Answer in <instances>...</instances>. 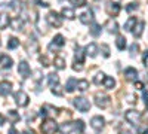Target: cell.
Returning <instances> with one entry per match:
<instances>
[{"label": "cell", "mask_w": 148, "mask_h": 134, "mask_svg": "<svg viewBox=\"0 0 148 134\" xmlns=\"http://www.w3.org/2000/svg\"><path fill=\"white\" fill-rule=\"evenodd\" d=\"M145 134H148V131H145Z\"/></svg>", "instance_id": "obj_51"}, {"label": "cell", "mask_w": 148, "mask_h": 134, "mask_svg": "<svg viewBox=\"0 0 148 134\" xmlns=\"http://www.w3.org/2000/svg\"><path fill=\"white\" fill-rule=\"evenodd\" d=\"M138 51H139V45H138L136 42L132 43V45H130V55H135Z\"/></svg>", "instance_id": "obj_36"}, {"label": "cell", "mask_w": 148, "mask_h": 134, "mask_svg": "<svg viewBox=\"0 0 148 134\" xmlns=\"http://www.w3.org/2000/svg\"><path fill=\"white\" fill-rule=\"evenodd\" d=\"M141 112H138V110H127L126 113H125V119L127 121L129 124H132V125H139V122H141Z\"/></svg>", "instance_id": "obj_2"}, {"label": "cell", "mask_w": 148, "mask_h": 134, "mask_svg": "<svg viewBox=\"0 0 148 134\" xmlns=\"http://www.w3.org/2000/svg\"><path fill=\"white\" fill-rule=\"evenodd\" d=\"M116 45L120 51H123L126 48V37L125 36H117V40H116Z\"/></svg>", "instance_id": "obj_27"}, {"label": "cell", "mask_w": 148, "mask_h": 134, "mask_svg": "<svg viewBox=\"0 0 148 134\" xmlns=\"http://www.w3.org/2000/svg\"><path fill=\"white\" fill-rule=\"evenodd\" d=\"M105 10L110 17H117L119 12H120V5L116 3V2H108L105 5Z\"/></svg>", "instance_id": "obj_7"}, {"label": "cell", "mask_w": 148, "mask_h": 134, "mask_svg": "<svg viewBox=\"0 0 148 134\" xmlns=\"http://www.w3.org/2000/svg\"><path fill=\"white\" fill-rule=\"evenodd\" d=\"M70 3L74 6H86V0H70Z\"/></svg>", "instance_id": "obj_39"}, {"label": "cell", "mask_w": 148, "mask_h": 134, "mask_svg": "<svg viewBox=\"0 0 148 134\" xmlns=\"http://www.w3.org/2000/svg\"><path fill=\"white\" fill-rule=\"evenodd\" d=\"M18 73L22 78H28L30 76V64L27 61H21L18 64Z\"/></svg>", "instance_id": "obj_9"}, {"label": "cell", "mask_w": 148, "mask_h": 134, "mask_svg": "<svg viewBox=\"0 0 148 134\" xmlns=\"http://www.w3.org/2000/svg\"><path fill=\"white\" fill-rule=\"evenodd\" d=\"M126 99H127V101H129V103H135V101H136V99H135L133 95H127Z\"/></svg>", "instance_id": "obj_47"}, {"label": "cell", "mask_w": 148, "mask_h": 134, "mask_svg": "<svg viewBox=\"0 0 148 134\" xmlns=\"http://www.w3.org/2000/svg\"><path fill=\"white\" fill-rule=\"evenodd\" d=\"M84 51H86V52H84L86 55H89V57H92V58H93V57H96L98 46H96L95 43H89L88 46H86V49H84Z\"/></svg>", "instance_id": "obj_18"}, {"label": "cell", "mask_w": 148, "mask_h": 134, "mask_svg": "<svg viewBox=\"0 0 148 134\" xmlns=\"http://www.w3.org/2000/svg\"><path fill=\"white\" fill-rule=\"evenodd\" d=\"M105 28H107V31L108 33H117L119 31V26H117V22L116 21H113V19H108L107 22H105V26H104Z\"/></svg>", "instance_id": "obj_13"}, {"label": "cell", "mask_w": 148, "mask_h": 134, "mask_svg": "<svg viewBox=\"0 0 148 134\" xmlns=\"http://www.w3.org/2000/svg\"><path fill=\"white\" fill-rule=\"evenodd\" d=\"M2 63H3L2 66H3V67H8V69H9L12 64H14L12 58H10V57H5V55H3V58H2Z\"/></svg>", "instance_id": "obj_33"}, {"label": "cell", "mask_w": 148, "mask_h": 134, "mask_svg": "<svg viewBox=\"0 0 148 134\" xmlns=\"http://www.w3.org/2000/svg\"><path fill=\"white\" fill-rule=\"evenodd\" d=\"M18 45H19V40H18L16 37H10V39H9V43H8L9 49H14V48H16Z\"/></svg>", "instance_id": "obj_34"}, {"label": "cell", "mask_w": 148, "mask_h": 134, "mask_svg": "<svg viewBox=\"0 0 148 134\" xmlns=\"http://www.w3.org/2000/svg\"><path fill=\"white\" fill-rule=\"evenodd\" d=\"M76 88L80 90V91H86L89 88V82L86 81V79H82V81H77V85H76Z\"/></svg>", "instance_id": "obj_30"}, {"label": "cell", "mask_w": 148, "mask_h": 134, "mask_svg": "<svg viewBox=\"0 0 148 134\" xmlns=\"http://www.w3.org/2000/svg\"><path fill=\"white\" fill-rule=\"evenodd\" d=\"M136 22H138V21H136V18H135V17H130V18L125 22V30H126V31H132Z\"/></svg>", "instance_id": "obj_23"}, {"label": "cell", "mask_w": 148, "mask_h": 134, "mask_svg": "<svg viewBox=\"0 0 148 134\" xmlns=\"http://www.w3.org/2000/svg\"><path fill=\"white\" fill-rule=\"evenodd\" d=\"M58 131V124L53 121V118H46L42 124V133L43 134H55Z\"/></svg>", "instance_id": "obj_1"}, {"label": "cell", "mask_w": 148, "mask_h": 134, "mask_svg": "<svg viewBox=\"0 0 148 134\" xmlns=\"http://www.w3.org/2000/svg\"><path fill=\"white\" fill-rule=\"evenodd\" d=\"M104 124H105V119L102 116H93L90 119V125H92L93 130H102Z\"/></svg>", "instance_id": "obj_10"}, {"label": "cell", "mask_w": 148, "mask_h": 134, "mask_svg": "<svg viewBox=\"0 0 148 134\" xmlns=\"http://www.w3.org/2000/svg\"><path fill=\"white\" fill-rule=\"evenodd\" d=\"M104 78H105V75L101 72V73H98V75L93 78V82L96 83V85H99V83H102V81H104Z\"/></svg>", "instance_id": "obj_35"}, {"label": "cell", "mask_w": 148, "mask_h": 134, "mask_svg": "<svg viewBox=\"0 0 148 134\" xmlns=\"http://www.w3.org/2000/svg\"><path fill=\"white\" fill-rule=\"evenodd\" d=\"M9 26H10V18H9V15L2 14V15H0V28L5 30V28H8Z\"/></svg>", "instance_id": "obj_19"}, {"label": "cell", "mask_w": 148, "mask_h": 134, "mask_svg": "<svg viewBox=\"0 0 148 134\" xmlns=\"http://www.w3.org/2000/svg\"><path fill=\"white\" fill-rule=\"evenodd\" d=\"M5 121H6V118H5L2 113H0V125H3V124H5Z\"/></svg>", "instance_id": "obj_48"}, {"label": "cell", "mask_w": 148, "mask_h": 134, "mask_svg": "<svg viewBox=\"0 0 148 134\" xmlns=\"http://www.w3.org/2000/svg\"><path fill=\"white\" fill-rule=\"evenodd\" d=\"M142 61H144V66H148V51L144 52V55H142Z\"/></svg>", "instance_id": "obj_44"}, {"label": "cell", "mask_w": 148, "mask_h": 134, "mask_svg": "<svg viewBox=\"0 0 148 134\" xmlns=\"http://www.w3.org/2000/svg\"><path fill=\"white\" fill-rule=\"evenodd\" d=\"M8 134H19V133H18V130H16L15 127H10V128H9V133H8Z\"/></svg>", "instance_id": "obj_46"}, {"label": "cell", "mask_w": 148, "mask_h": 134, "mask_svg": "<svg viewBox=\"0 0 148 134\" xmlns=\"http://www.w3.org/2000/svg\"><path fill=\"white\" fill-rule=\"evenodd\" d=\"M52 45H53V46H64V45H65V39H64V36H62V34H56L55 37H53Z\"/></svg>", "instance_id": "obj_25"}, {"label": "cell", "mask_w": 148, "mask_h": 134, "mask_svg": "<svg viewBox=\"0 0 148 134\" xmlns=\"http://www.w3.org/2000/svg\"><path fill=\"white\" fill-rule=\"evenodd\" d=\"M125 78L127 81H136L138 79V70L133 69V67H127L125 70Z\"/></svg>", "instance_id": "obj_12"}, {"label": "cell", "mask_w": 148, "mask_h": 134, "mask_svg": "<svg viewBox=\"0 0 148 134\" xmlns=\"http://www.w3.org/2000/svg\"><path fill=\"white\" fill-rule=\"evenodd\" d=\"M110 103H111V99H110V97H108L107 94L98 92V94L95 95V104H96L98 107L105 109V107H108V106H110Z\"/></svg>", "instance_id": "obj_4"}, {"label": "cell", "mask_w": 148, "mask_h": 134, "mask_svg": "<svg viewBox=\"0 0 148 134\" xmlns=\"http://www.w3.org/2000/svg\"><path fill=\"white\" fill-rule=\"evenodd\" d=\"M46 19L49 22V26H52V27H61L62 26V17H59L55 10L49 12V14L46 15Z\"/></svg>", "instance_id": "obj_5"}, {"label": "cell", "mask_w": 148, "mask_h": 134, "mask_svg": "<svg viewBox=\"0 0 148 134\" xmlns=\"http://www.w3.org/2000/svg\"><path fill=\"white\" fill-rule=\"evenodd\" d=\"M102 83H104V87H105L107 90H113L114 85H116V81H114L113 78H110V76H105L104 81H102Z\"/></svg>", "instance_id": "obj_24"}, {"label": "cell", "mask_w": 148, "mask_h": 134, "mask_svg": "<svg viewBox=\"0 0 148 134\" xmlns=\"http://www.w3.org/2000/svg\"><path fill=\"white\" fill-rule=\"evenodd\" d=\"M135 9H138V5H136V3H129V5L126 6V10H127V12H133Z\"/></svg>", "instance_id": "obj_40"}, {"label": "cell", "mask_w": 148, "mask_h": 134, "mask_svg": "<svg viewBox=\"0 0 148 134\" xmlns=\"http://www.w3.org/2000/svg\"><path fill=\"white\" fill-rule=\"evenodd\" d=\"M74 63L83 64L84 63V51L80 46H76V57H74Z\"/></svg>", "instance_id": "obj_14"}, {"label": "cell", "mask_w": 148, "mask_h": 134, "mask_svg": "<svg viewBox=\"0 0 148 134\" xmlns=\"http://www.w3.org/2000/svg\"><path fill=\"white\" fill-rule=\"evenodd\" d=\"M47 83L51 85V87H53V85H58V83H59V76L56 75V73H51V75L47 76Z\"/></svg>", "instance_id": "obj_26"}, {"label": "cell", "mask_w": 148, "mask_h": 134, "mask_svg": "<svg viewBox=\"0 0 148 134\" xmlns=\"http://www.w3.org/2000/svg\"><path fill=\"white\" fill-rule=\"evenodd\" d=\"M76 85H77V81L74 79V78L68 79V82H67V87H65L67 92H73L74 90H76Z\"/></svg>", "instance_id": "obj_29"}, {"label": "cell", "mask_w": 148, "mask_h": 134, "mask_svg": "<svg viewBox=\"0 0 148 134\" xmlns=\"http://www.w3.org/2000/svg\"><path fill=\"white\" fill-rule=\"evenodd\" d=\"M79 18H80L82 24H90V22L93 21V15H92V12H90V10H86V12H83V14H82Z\"/></svg>", "instance_id": "obj_15"}, {"label": "cell", "mask_w": 148, "mask_h": 134, "mask_svg": "<svg viewBox=\"0 0 148 134\" xmlns=\"http://www.w3.org/2000/svg\"><path fill=\"white\" fill-rule=\"evenodd\" d=\"M8 121L10 124H15V122H18L19 121V115H18V112H15V110H9L8 112Z\"/></svg>", "instance_id": "obj_21"}, {"label": "cell", "mask_w": 148, "mask_h": 134, "mask_svg": "<svg viewBox=\"0 0 148 134\" xmlns=\"http://www.w3.org/2000/svg\"><path fill=\"white\" fill-rule=\"evenodd\" d=\"M12 92V83L9 81H2L0 82V95L8 97Z\"/></svg>", "instance_id": "obj_8"}, {"label": "cell", "mask_w": 148, "mask_h": 134, "mask_svg": "<svg viewBox=\"0 0 148 134\" xmlns=\"http://www.w3.org/2000/svg\"><path fill=\"white\" fill-rule=\"evenodd\" d=\"M43 116H47V115H56V107H52V106H49V104H45L42 107V112H40Z\"/></svg>", "instance_id": "obj_17"}, {"label": "cell", "mask_w": 148, "mask_h": 134, "mask_svg": "<svg viewBox=\"0 0 148 134\" xmlns=\"http://www.w3.org/2000/svg\"><path fill=\"white\" fill-rule=\"evenodd\" d=\"M2 58H3V55H2V54H0V61H2Z\"/></svg>", "instance_id": "obj_50"}, {"label": "cell", "mask_w": 148, "mask_h": 134, "mask_svg": "<svg viewBox=\"0 0 148 134\" xmlns=\"http://www.w3.org/2000/svg\"><path fill=\"white\" fill-rule=\"evenodd\" d=\"M73 104L77 107V110L80 112H88L90 109V103L88 99H84V97H77V99L73 100Z\"/></svg>", "instance_id": "obj_3"}, {"label": "cell", "mask_w": 148, "mask_h": 134, "mask_svg": "<svg viewBox=\"0 0 148 134\" xmlns=\"http://www.w3.org/2000/svg\"><path fill=\"white\" fill-rule=\"evenodd\" d=\"M73 69H74V70H77V72H82V70H83V64H79V63H74Z\"/></svg>", "instance_id": "obj_43"}, {"label": "cell", "mask_w": 148, "mask_h": 134, "mask_svg": "<svg viewBox=\"0 0 148 134\" xmlns=\"http://www.w3.org/2000/svg\"><path fill=\"white\" fill-rule=\"evenodd\" d=\"M53 64L58 70H61V69L65 67V60L62 57H56V58H53Z\"/></svg>", "instance_id": "obj_28"}, {"label": "cell", "mask_w": 148, "mask_h": 134, "mask_svg": "<svg viewBox=\"0 0 148 134\" xmlns=\"http://www.w3.org/2000/svg\"><path fill=\"white\" fill-rule=\"evenodd\" d=\"M15 103H16L19 107H25V106L30 103V99H28L27 92H24V91H18V92L15 94Z\"/></svg>", "instance_id": "obj_6"}, {"label": "cell", "mask_w": 148, "mask_h": 134, "mask_svg": "<svg viewBox=\"0 0 148 134\" xmlns=\"http://www.w3.org/2000/svg\"><path fill=\"white\" fill-rule=\"evenodd\" d=\"M101 49H102V54H104V57L105 58H108L110 57V48H108V45H101Z\"/></svg>", "instance_id": "obj_38"}, {"label": "cell", "mask_w": 148, "mask_h": 134, "mask_svg": "<svg viewBox=\"0 0 148 134\" xmlns=\"http://www.w3.org/2000/svg\"><path fill=\"white\" fill-rule=\"evenodd\" d=\"M0 45H2V42H0Z\"/></svg>", "instance_id": "obj_52"}, {"label": "cell", "mask_w": 148, "mask_h": 134, "mask_svg": "<svg viewBox=\"0 0 148 134\" xmlns=\"http://www.w3.org/2000/svg\"><path fill=\"white\" fill-rule=\"evenodd\" d=\"M62 17H65L67 19H74V17H76V14H74V9L71 8H62Z\"/></svg>", "instance_id": "obj_22"}, {"label": "cell", "mask_w": 148, "mask_h": 134, "mask_svg": "<svg viewBox=\"0 0 148 134\" xmlns=\"http://www.w3.org/2000/svg\"><path fill=\"white\" fill-rule=\"evenodd\" d=\"M40 63H43V66L45 67H47V66H51V61H49V60H47V57H40Z\"/></svg>", "instance_id": "obj_41"}, {"label": "cell", "mask_w": 148, "mask_h": 134, "mask_svg": "<svg viewBox=\"0 0 148 134\" xmlns=\"http://www.w3.org/2000/svg\"><path fill=\"white\" fill-rule=\"evenodd\" d=\"M144 28H145V22H144V21H139V22L135 24V27H133V30H132V33H133L135 37H141L142 33H144Z\"/></svg>", "instance_id": "obj_11"}, {"label": "cell", "mask_w": 148, "mask_h": 134, "mask_svg": "<svg viewBox=\"0 0 148 134\" xmlns=\"http://www.w3.org/2000/svg\"><path fill=\"white\" fill-rule=\"evenodd\" d=\"M10 26L14 27V30H21L22 28V21L18 19V18H15V19L10 21Z\"/></svg>", "instance_id": "obj_32"}, {"label": "cell", "mask_w": 148, "mask_h": 134, "mask_svg": "<svg viewBox=\"0 0 148 134\" xmlns=\"http://www.w3.org/2000/svg\"><path fill=\"white\" fill-rule=\"evenodd\" d=\"M90 24H92V26H90V28H89V33H90V36H93V37H98V36L101 34V27L98 26L96 22H93V21H92Z\"/></svg>", "instance_id": "obj_20"}, {"label": "cell", "mask_w": 148, "mask_h": 134, "mask_svg": "<svg viewBox=\"0 0 148 134\" xmlns=\"http://www.w3.org/2000/svg\"><path fill=\"white\" fill-rule=\"evenodd\" d=\"M52 92H53L55 95H62V94H64L59 85H53V87H52Z\"/></svg>", "instance_id": "obj_37"}, {"label": "cell", "mask_w": 148, "mask_h": 134, "mask_svg": "<svg viewBox=\"0 0 148 134\" xmlns=\"http://www.w3.org/2000/svg\"><path fill=\"white\" fill-rule=\"evenodd\" d=\"M74 131H77V133H83L84 131V122L82 119H79V121L74 122Z\"/></svg>", "instance_id": "obj_31"}, {"label": "cell", "mask_w": 148, "mask_h": 134, "mask_svg": "<svg viewBox=\"0 0 148 134\" xmlns=\"http://www.w3.org/2000/svg\"><path fill=\"white\" fill-rule=\"evenodd\" d=\"M58 130L62 134H70L71 131H74V122H65L61 127H58Z\"/></svg>", "instance_id": "obj_16"}, {"label": "cell", "mask_w": 148, "mask_h": 134, "mask_svg": "<svg viewBox=\"0 0 148 134\" xmlns=\"http://www.w3.org/2000/svg\"><path fill=\"white\" fill-rule=\"evenodd\" d=\"M135 88H136V90H144L142 82H136V81H135Z\"/></svg>", "instance_id": "obj_45"}, {"label": "cell", "mask_w": 148, "mask_h": 134, "mask_svg": "<svg viewBox=\"0 0 148 134\" xmlns=\"http://www.w3.org/2000/svg\"><path fill=\"white\" fill-rule=\"evenodd\" d=\"M142 99L145 101V106L148 107V91L147 90H142Z\"/></svg>", "instance_id": "obj_42"}, {"label": "cell", "mask_w": 148, "mask_h": 134, "mask_svg": "<svg viewBox=\"0 0 148 134\" xmlns=\"http://www.w3.org/2000/svg\"><path fill=\"white\" fill-rule=\"evenodd\" d=\"M24 134H36L33 130H25V131H24Z\"/></svg>", "instance_id": "obj_49"}]
</instances>
